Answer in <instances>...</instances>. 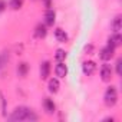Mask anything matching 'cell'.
Returning a JSON list of instances; mask_svg holds the SVG:
<instances>
[{"mask_svg": "<svg viewBox=\"0 0 122 122\" xmlns=\"http://www.w3.org/2000/svg\"><path fill=\"white\" fill-rule=\"evenodd\" d=\"M10 121H37L39 116L27 106H19L9 116Z\"/></svg>", "mask_w": 122, "mask_h": 122, "instance_id": "cell-1", "label": "cell"}, {"mask_svg": "<svg viewBox=\"0 0 122 122\" xmlns=\"http://www.w3.org/2000/svg\"><path fill=\"white\" fill-rule=\"evenodd\" d=\"M103 101H105V105L106 106H115L116 102H118V91L115 86H109L106 91H105V95H103Z\"/></svg>", "mask_w": 122, "mask_h": 122, "instance_id": "cell-2", "label": "cell"}, {"mask_svg": "<svg viewBox=\"0 0 122 122\" xmlns=\"http://www.w3.org/2000/svg\"><path fill=\"white\" fill-rule=\"evenodd\" d=\"M112 68H111V65H108V63H105V65H102V68H101V79L103 81V82H109L111 79H112Z\"/></svg>", "mask_w": 122, "mask_h": 122, "instance_id": "cell-3", "label": "cell"}, {"mask_svg": "<svg viewBox=\"0 0 122 122\" xmlns=\"http://www.w3.org/2000/svg\"><path fill=\"white\" fill-rule=\"evenodd\" d=\"M82 71H83V73L86 76H91V75H93L96 72V63L92 62V60H86V62H83V65H82Z\"/></svg>", "mask_w": 122, "mask_h": 122, "instance_id": "cell-4", "label": "cell"}, {"mask_svg": "<svg viewBox=\"0 0 122 122\" xmlns=\"http://www.w3.org/2000/svg\"><path fill=\"white\" fill-rule=\"evenodd\" d=\"M113 53H115V49H113L112 46H106V47L101 49V52H99V57H101L102 60H109V59L113 57Z\"/></svg>", "mask_w": 122, "mask_h": 122, "instance_id": "cell-5", "label": "cell"}, {"mask_svg": "<svg viewBox=\"0 0 122 122\" xmlns=\"http://www.w3.org/2000/svg\"><path fill=\"white\" fill-rule=\"evenodd\" d=\"M55 73L57 78H65L68 75V66L63 62H57V65L55 68Z\"/></svg>", "mask_w": 122, "mask_h": 122, "instance_id": "cell-6", "label": "cell"}, {"mask_svg": "<svg viewBox=\"0 0 122 122\" xmlns=\"http://www.w3.org/2000/svg\"><path fill=\"white\" fill-rule=\"evenodd\" d=\"M121 43H122V36L119 33H113L108 39V46H112L113 49H116L118 46H121Z\"/></svg>", "mask_w": 122, "mask_h": 122, "instance_id": "cell-7", "label": "cell"}, {"mask_svg": "<svg viewBox=\"0 0 122 122\" xmlns=\"http://www.w3.org/2000/svg\"><path fill=\"white\" fill-rule=\"evenodd\" d=\"M55 20H56V13H55V10L47 9L46 13H45V25H46V26H53Z\"/></svg>", "mask_w": 122, "mask_h": 122, "instance_id": "cell-8", "label": "cell"}, {"mask_svg": "<svg viewBox=\"0 0 122 122\" xmlns=\"http://www.w3.org/2000/svg\"><path fill=\"white\" fill-rule=\"evenodd\" d=\"M43 108H45L46 113H49V115L55 113V111H56V105H55V102H53L50 98H45V101H43Z\"/></svg>", "mask_w": 122, "mask_h": 122, "instance_id": "cell-9", "label": "cell"}, {"mask_svg": "<svg viewBox=\"0 0 122 122\" xmlns=\"http://www.w3.org/2000/svg\"><path fill=\"white\" fill-rule=\"evenodd\" d=\"M55 37H56V40L57 42H60V43H66L68 42V35H66V32L63 30V29H60V27H57L56 30H55Z\"/></svg>", "mask_w": 122, "mask_h": 122, "instance_id": "cell-10", "label": "cell"}, {"mask_svg": "<svg viewBox=\"0 0 122 122\" xmlns=\"http://www.w3.org/2000/svg\"><path fill=\"white\" fill-rule=\"evenodd\" d=\"M49 73H50V62L46 60V62H43L40 65V78L42 79H47Z\"/></svg>", "mask_w": 122, "mask_h": 122, "instance_id": "cell-11", "label": "cell"}, {"mask_svg": "<svg viewBox=\"0 0 122 122\" xmlns=\"http://www.w3.org/2000/svg\"><path fill=\"white\" fill-rule=\"evenodd\" d=\"M47 88H49V92H50V93H56V92L59 91V88H60L59 79H56V78H52V79H49Z\"/></svg>", "mask_w": 122, "mask_h": 122, "instance_id": "cell-12", "label": "cell"}, {"mask_svg": "<svg viewBox=\"0 0 122 122\" xmlns=\"http://www.w3.org/2000/svg\"><path fill=\"white\" fill-rule=\"evenodd\" d=\"M46 33H47V30H46V25L43 23H39L37 26H36V29H35V36L36 37H39V39H42V37H45L46 36Z\"/></svg>", "mask_w": 122, "mask_h": 122, "instance_id": "cell-13", "label": "cell"}, {"mask_svg": "<svg viewBox=\"0 0 122 122\" xmlns=\"http://www.w3.org/2000/svg\"><path fill=\"white\" fill-rule=\"evenodd\" d=\"M111 27H112L113 33H119V30L122 29V19H121V16H116V17L113 19V22H112Z\"/></svg>", "mask_w": 122, "mask_h": 122, "instance_id": "cell-14", "label": "cell"}, {"mask_svg": "<svg viewBox=\"0 0 122 122\" xmlns=\"http://www.w3.org/2000/svg\"><path fill=\"white\" fill-rule=\"evenodd\" d=\"M55 59L57 60V62H65L66 59V52L63 49H57L56 53H55Z\"/></svg>", "mask_w": 122, "mask_h": 122, "instance_id": "cell-15", "label": "cell"}, {"mask_svg": "<svg viewBox=\"0 0 122 122\" xmlns=\"http://www.w3.org/2000/svg\"><path fill=\"white\" fill-rule=\"evenodd\" d=\"M27 71H29V65L27 63H20L19 65V68H17V73H19V76H26V73H27Z\"/></svg>", "mask_w": 122, "mask_h": 122, "instance_id": "cell-16", "label": "cell"}, {"mask_svg": "<svg viewBox=\"0 0 122 122\" xmlns=\"http://www.w3.org/2000/svg\"><path fill=\"white\" fill-rule=\"evenodd\" d=\"M25 3V0H10V7L13 10H19Z\"/></svg>", "mask_w": 122, "mask_h": 122, "instance_id": "cell-17", "label": "cell"}, {"mask_svg": "<svg viewBox=\"0 0 122 122\" xmlns=\"http://www.w3.org/2000/svg\"><path fill=\"white\" fill-rule=\"evenodd\" d=\"M0 99H2V113H3V116H7V109H6V99H5V96H3V93L0 92Z\"/></svg>", "mask_w": 122, "mask_h": 122, "instance_id": "cell-18", "label": "cell"}, {"mask_svg": "<svg viewBox=\"0 0 122 122\" xmlns=\"http://www.w3.org/2000/svg\"><path fill=\"white\" fill-rule=\"evenodd\" d=\"M121 65H122V60L118 59L116 60V75H121Z\"/></svg>", "mask_w": 122, "mask_h": 122, "instance_id": "cell-19", "label": "cell"}, {"mask_svg": "<svg viewBox=\"0 0 122 122\" xmlns=\"http://www.w3.org/2000/svg\"><path fill=\"white\" fill-rule=\"evenodd\" d=\"M5 9H6V2L5 0H0V13H2Z\"/></svg>", "mask_w": 122, "mask_h": 122, "instance_id": "cell-20", "label": "cell"}, {"mask_svg": "<svg viewBox=\"0 0 122 122\" xmlns=\"http://www.w3.org/2000/svg\"><path fill=\"white\" fill-rule=\"evenodd\" d=\"M92 50H93V46H92V45H89V46L85 47V52H86V53H91Z\"/></svg>", "mask_w": 122, "mask_h": 122, "instance_id": "cell-21", "label": "cell"}, {"mask_svg": "<svg viewBox=\"0 0 122 122\" xmlns=\"http://www.w3.org/2000/svg\"><path fill=\"white\" fill-rule=\"evenodd\" d=\"M3 63H5V57H3V55H0V68L3 66Z\"/></svg>", "mask_w": 122, "mask_h": 122, "instance_id": "cell-22", "label": "cell"}]
</instances>
